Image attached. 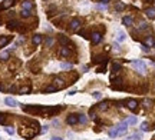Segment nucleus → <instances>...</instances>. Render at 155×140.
Listing matches in <instances>:
<instances>
[{"mask_svg": "<svg viewBox=\"0 0 155 140\" xmlns=\"http://www.w3.org/2000/svg\"><path fill=\"white\" fill-rule=\"evenodd\" d=\"M23 110L30 114H39V113H48L49 107H42V106H23Z\"/></svg>", "mask_w": 155, "mask_h": 140, "instance_id": "nucleus-1", "label": "nucleus"}, {"mask_svg": "<svg viewBox=\"0 0 155 140\" xmlns=\"http://www.w3.org/2000/svg\"><path fill=\"white\" fill-rule=\"evenodd\" d=\"M132 67L137 70L139 75H145V73H146V64H145V63H144L142 60H135V61H132Z\"/></svg>", "mask_w": 155, "mask_h": 140, "instance_id": "nucleus-2", "label": "nucleus"}, {"mask_svg": "<svg viewBox=\"0 0 155 140\" xmlns=\"http://www.w3.org/2000/svg\"><path fill=\"white\" fill-rule=\"evenodd\" d=\"M126 130H128V123H126V120H125V122H122L119 126L116 127V134H118V136H122V134H125V133H126Z\"/></svg>", "mask_w": 155, "mask_h": 140, "instance_id": "nucleus-3", "label": "nucleus"}, {"mask_svg": "<svg viewBox=\"0 0 155 140\" xmlns=\"http://www.w3.org/2000/svg\"><path fill=\"white\" fill-rule=\"evenodd\" d=\"M7 29L9 30H19L20 29V23L17 20H9L7 22Z\"/></svg>", "mask_w": 155, "mask_h": 140, "instance_id": "nucleus-4", "label": "nucleus"}, {"mask_svg": "<svg viewBox=\"0 0 155 140\" xmlns=\"http://www.w3.org/2000/svg\"><path fill=\"white\" fill-rule=\"evenodd\" d=\"M14 2H16V0H5V2L0 5V12H2V10L9 9V7H12V6L14 5Z\"/></svg>", "mask_w": 155, "mask_h": 140, "instance_id": "nucleus-5", "label": "nucleus"}, {"mask_svg": "<svg viewBox=\"0 0 155 140\" xmlns=\"http://www.w3.org/2000/svg\"><path fill=\"white\" fill-rule=\"evenodd\" d=\"M80 24H82V23H80L79 19H73V20L71 22V26H69V27H71L72 31H76V30H78V29L80 27Z\"/></svg>", "mask_w": 155, "mask_h": 140, "instance_id": "nucleus-6", "label": "nucleus"}, {"mask_svg": "<svg viewBox=\"0 0 155 140\" xmlns=\"http://www.w3.org/2000/svg\"><path fill=\"white\" fill-rule=\"evenodd\" d=\"M91 40H92V43L93 44H98V43H101L102 42V34L101 33H92V36H91Z\"/></svg>", "mask_w": 155, "mask_h": 140, "instance_id": "nucleus-7", "label": "nucleus"}, {"mask_svg": "<svg viewBox=\"0 0 155 140\" xmlns=\"http://www.w3.org/2000/svg\"><path fill=\"white\" fill-rule=\"evenodd\" d=\"M66 123L68 124H76L78 123V116L76 114H69L66 119Z\"/></svg>", "mask_w": 155, "mask_h": 140, "instance_id": "nucleus-8", "label": "nucleus"}, {"mask_svg": "<svg viewBox=\"0 0 155 140\" xmlns=\"http://www.w3.org/2000/svg\"><path fill=\"white\" fill-rule=\"evenodd\" d=\"M5 103L7 106H10V107H16V106H17V101L14 100L13 97H6V99H5Z\"/></svg>", "mask_w": 155, "mask_h": 140, "instance_id": "nucleus-9", "label": "nucleus"}, {"mask_svg": "<svg viewBox=\"0 0 155 140\" xmlns=\"http://www.w3.org/2000/svg\"><path fill=\"white\" fill-rule=\"evenodd\" d=\"M10 40H12V37H10V36H5V37H3V36H0V47H5V46L9 43Z\"/></svg>", "mask_w": 155, "mask_h": 140, "instance_id": "nucleus-10", "label": "nucleus"}, {"mask_svg": "<svg viewBox=\"0 0 155 140\" xmlns=\"http://www.w3.org/2000/svg\"><path fill=\"white\" fill-rule=\"evenodd\" d=\"M126 107H128L129 110H137V107H138L137 100H128L126 101Z\"/></svg>", "mask_w": 155, "mask_h": 140, "instance_id": "nucleus-11", "label": "nucleus"}, {"mask_svg": "<svg viewBox=\"0 0 155 140\" xmlns=\"http://www.w3.org/2000/svg\"><path fill=\"white\" fill-rule=\"evenodd\" d=\"M59 42H60L62 44H68V46H69V49H71V47H73V44H72V42H71L69 39H68V37H65V36H60V37H59Z\"/></svg>", "mask_w": 155, "mask_h": 140, "instance_id": "nucleus-12", "label": "nucleus"}, {"mask_svg": "<svg viewBox=\"0 0 155 140\" xmlns=\"http://www.w3.org/2000/svg\"><path fill=\"white\" fill-rule=\"evenodd\" d=\"M134 23V19L131 17V16H125L124 19H122V24H125V26H131Z\"/></svg>", "mask_w": 155, "mask_h": 140, "instance_id": "nucleus-13", "label": "nucleus"}, {"mask_svg": "<svg viewBox=\"0 0 155 140\" xmlns=\"http://www.w3.org/2000/svg\"><path fill=\"white\" fill-rule=\"evenodd\" d=\"M71 54H72V52H71V49L69 47H62L60 49V56L68 57V56H71Z\"/></svg>", "mask_w": 155, "mask_h": 140, "instance_id": "nucleus-14", "label": "nucleus"}, {"mask_svg": "<svg viewBox=\"0 0 155 140\" xmlns=\"http://www.w3.org/2000/svg\"><path fill=\"white\" fill-rule=\"evenodd\" d=\"M22 7H23V10H30L32 7H33V5H32L30 0H25L22 3Z\"/></svg>", "mask_w": 155, "mask_h": 140, "instance_id": "nucleus-15", "label": "nucleus"}, {"mask_svg": "<svg viewBox=\"0 0 155 140\" xmlns=\"http://www.w3.org/2000/svg\"><path fill=\"white\" fill-rule=\"evenodd\" d=\"M53 84H55V86H56L58 89H62L63 86H65V83H63V80L60 79V77H56V79H55V82H53Z\"/></svg>", "mask_w": 155, "mask_h": 140, "instance_id": "nucleus-16", "label": "nucleus"}, {"mask_svg": "<svg viewBox=\"0 0 155 140\" xmlns=\"http://www.w3.org/2000/svg\"><path fill=\"white\" fill-rule=\"evenodd\" d=\"M145 13H146V16H148L149 19H155V9H154V7H151V9H146Z\"/></svg>", "mask_w": 155, "mask_h": 140, "instance_id": "nucleus-17", "label": "nucleus"}, {"mask_svg": "<svg viewBox=\"0 0 155 140\" xmlns=\"http://www.w3.org/2000/svg\"><path fill=\"white\" fill-rule=\"evenodd\" d=\"M56 90H59L55 84H50V86H48V87L45 89V93H53V92H56Z\"/></svg>", "mask_w": 155, "mask_h": 140, "instance_id": "nucleus-18", "label": "nucleus"}, {"mask_svg": "<svg viewBox=\"0 0 155 140\" xmlns=\"http://www.w3.org/2000/svg\"><path fill=\"white\" fill-rule=\"evenodd\" d=\"M32 42H33V44H40V43H42V36H40V34H35V36H33V39H32Z\"/></svg>", "mask_w": 155, "mask_h": 140, "instance_id": "nucleus-19", "label": "nucleus"}, {"mask_svg": "<svg viewBox=\"0 0 155 140\" xmlns=\"http://www.w3.org/2000/svg\"><path fill=\"white\" fill-rule=\"evenodd\" d=\"M30 86H25V87H22L20 90H19V94H27V93H30Z\"/></svg>", "mask_w": 155, "mask_h": 140, "instance_id": "nucleus-20", "label": "nucleus"}, {"mask_svg": "<svg viewBox=\"0 0 155 140\" xmlns=\"http://www.w3.org/2000/svg\"><path fill=\"white\" fill-rule=\"evenodd\" d=\"M0 124H7V114L0 112Z\"/></svg>", "mask_w": 155, "mask_h": 140, "instance_id": "nucleus-21", "label": "nucleus"}, {"mask_svg": "<svg viewBox=\"0 0 155 140\" xmlns=\"http://www.w3.org/2000/svg\"><path fill=\"white\" fill-rule=\"evenodd\" d=\"M154 44H155V40H154V37H152V36L146 37V40H145V46H154Z\"/></svg>", "mask_w": 155, "mask_h": 140, "instance_id": "nucleus-22", "label": "nucleus"}, {"mask_svg": "<svg viewBox=\"0 0 155 140\" xmlns=\"http://www.w3.org/2000/svg\"><path fill=\"white\" fill-rule=\"evenodd\" d=\"M98 109L101 110V112H105L108 109V101H102L101 104H98Z\"/></svg>", "mask_w": 155, "mask_h": 140, "instance_id": "nucleus-23", "label": "nucleus"}, {"mask_svg": "<svg viewBox=\"0 0 155 140\" xmlns=\"http://www.w3.org/2000/svg\"><path fill=\"white\" fill-rule=\"evenodd\" d=\"M9 59V52H2L0 53V60L2 61H6Z\"/></svg>", "mask_w": 155, "mask_h": 140, "instance_id": "nucleus-24", "label": "nucleus"}, {"mask_svg": "<svg viewBox=\"0 0 155 140\" xmlns=\"http://www.w3.org/2000/svg\"><path fill=\"white\" fill-rule=\"evenodd\" d=\"M137 122H138L137 116H131V117L126 120V123H128V124H137Z\"/></svg>", "mask_w": 155, "mask_h": 140, "instance_id": "nucleus-25", "label": "nucleus"}, {"mask_svg": "<svg viewBox=\"0 0 155 140\" xmlns=\"http://www.w3.org/2000/svg\"><path fill=\"white\" fill-rule=\"evenodd\" d=\"M124 9H125V5H124V3L118 2V3L115 5V10H116V12H121V10H124Z\"/></svg>", "mask_w": 155, "mask_h": 140, "instance_id": "nucleus-26", "label": "nucleus"}, {"mask_svg": "<svg viewBox=\"0 0 155 140\" xmlns=\"http://www.w3.org/2000/svg\"><path fill=\"white\" fill-rule=\"evenodd\" d=\"M86 120H88V119H86V116H85V114H79V116H78V122L82 123V124H85V123H86Z\"/></svg>", "mask_w": 155, "mask_h": 140, "instance_id": "nucleus-27", "label": "nucleus"}, {"mask_svg": "<svg viewBox=\"0 0 155 140\" xmlns=\"http://www.w3.org/2000/svg\"><path fill=\"white\" fill-rule=\"evenodd\" d=\"M119 70H121V64H119V63H114V64H112V72H114V73L119 72Z\"/></svg>", "mask_w": 155, "mask_h": 140, "instance_id": "nucleus-28", "label": "nucleus"}, {"mask_svg": "<svg viewBox=\"0 0 155 140\" xmlns=\"http://www.w3.org/2000/svg\"><path fill=\"white\" fill-rule=\"evenodd\" d=\"M20 14H22V17H25V19L30 17V10H22V12H20Z\"/></svg>", "mask_w": 155, "mask_h": 140, "instance_id": "nucleus-29", "label": "nucleus"}, {"mask_svg": "<svg viewBox=\"0 0 155 140\" xmlns=\"http://www.w3.org/2000/svg\"><path fill=\"white\" fill-rule=\"evenodd\" d=\"M125 37H126V36H125L124 31H118V42H124Z\"/></svg>", "mask_w": 155, "mask_h": 140, "instance_id": "nucleus-30", "label": "nucleus"}, {"mask_svg": "<svg viewBox=\"0 0 155 140\" xmlns=\"http://www.w3.org/2000/svg\"><path fill=\"white\" fill-rule=\"evenodd\" d=\"M146 27H148V23H145V22L139 23V30H145Z\"/></svg>", "mask_w": 155, "mask_h": 140, "instance_id": "nucleus-31", "label": "nucleus"}, {"mask_svg": "<svg viewBox=\"0 0 155 140\" xmlns=\"http://www.w3.org/2000/svg\"><path fill=\"white\" fill-rule=\"evenodd\" d=\"M141 129H142L144 131H148V130H149V127H148V123H146V122H144V123L141 124Z\"/></svg>", "mask_w": 155, "mask_h": 140, "instance_id": "nucleus-32", "label": "nucleus"}, {"mask_svg": "<svg viewBox=\"0 0 155 140\" xmlns=\"http://www.w3.org/2000/svg\"><path fill=\"white\" fill-rule=\"evenodd\" d=\"M129 140H141V134L139 133H137V134H134L129 137Z\"/></svg>", "mask_w": 155, "mask_h": 140, "instance_id": "nucleus-33", "label": "nucleus"}, {"mask_svg": "<svg viewBox=\"0 0 155 140\" xmlns=\"http://www.w3.org/2000/svg\"><path fill=\"white\" fill-rule=\"evenodd\" d=\"M116 127H114V129H112L111 131H109V137H116Z\"/></svg>", "mask_w": 155, "mask_h": 140, "instance_id": "nucleus-34", "label": "nucleus"}, {"mask_svg": "<svg viewBox=\"0 0 155 140\" xmlns=\"http://www.w3.org/2000/svg\"><path fill=\"white\" fill-rule=\"evenodd\" d=\"M92 96L95 97V99H101V97H102V93H99V92H93V93H92Z\"/></svg>", "mask_w": 155, "mask_h": 140, "instance_id": "nucleus-35", "label": "nucleus"}, {"mask_svg": "<svg viewBox=\"0 0 155 140\" xmlns=\"http://www.w3.org/2000/svg\"><path fill=\"white\" fill-rule=\"evenodd\" d=\"M60 67H62V69H71L72 64H69V63H62V64H60Z\"/></svg>", "mask_w": 155, "mask_h": 140, "instance_id": "nucleus-36", "label": "nucleus"}, {"mask_svg": "<svg viewBox=\"0 0 155 140\" xmlns=\"http://www.w3.org/2000/svg\"><path fill=\"white\" fill-rule=\"evenodd\" d=\"M5 130L7 131L9 134H13V133H14V130H13V129H12V127H5Z\"/></svg>", "mask_w": 155, "mask_h": 140, "instance_id": "nucleus-37", "label": "nucleus"}, {"mask_svg": "<svg viewBox=\"0 0 155 140\" xmlns=\"http://www.w3.org/2000/svg\"><path fill=\"white\" fill-rule=\"evenodd\" d=\"M144 106H145V107H149V106H151V100H148V99H146V100L144 101Z\"/></svg>", "mask_w": 155, "mask_h": 140, "instance_id": "nucleus-38", "label": "nucleus"}, {"mask_svg": "<svg viewBox=\"0 0 155 140\" xmlns=\"http://www.w3.org/2000/svg\"><path fill=\"white\" fill-rule=\"evenodd\" d=\"M52 43H53V40L50 39V37H49V39H46V44H48V46H50Z\"/></svg>", "mask_w": 155, "mask_h": 140, "instance_id": "nucleus-39", "label": "nucleus"}, {"mask_svg": "<svg viewBox=\"0 0 155 140\" xmlns=\"http://www.w3.org/2000/svg\"><path fill=\"white\" fill-rule=\"evenodd\" d=\"M46 131H48V126H45L43 129H42V133H46Z\"/></svg>", "mask_w": 155, "mask_h": 140, "instance_id": "nucleus-40", "label": "nucleus"}, {"mask_svg": "<svg viewBox=\"0 0 155 140\" xmlns=\"http://www.w3.org/2000/svg\"><path fill=\"white\" fill-rule=\"evenodd\" d=\"M99 2H102V3H103V5H106L108 2H111V0H99Z\"/></svg>", "mask_w": 155, "mask_h": 140, "instance_id": "nucleus-41", "label": "nucleus"}, {"mask_svg": "<svg viewBox=\"0 0 155 140\" xmlns=\"http://www.w3.org/2000/svg\"><path fill=\"white\" fill-rule=\"evenodd\" d=\"M50 140H62V139H60V137H52Z\"/></svg>", "mask_w": 155, "mask_h": 140, "instance_id": "nucleus-42", "label": "nucleus"}]
</instances>
